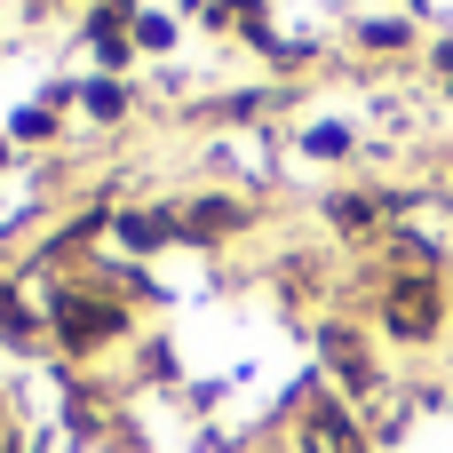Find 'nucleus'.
Returning a JSON list of instances; mask_svg holds the SVG:
<instances>
[{
	"label": "nucleus",
	"mask_w": 453,
	"mask_h": 453,
	"mask_svg": "<svg viewBox=\"0 0 453 453\" xmlns=\"http://www.w3.org/2000/svg\"><path fill=\"white\" fill-rule=\"evenodd\" d=\"M303 438H311V453H358V430H350V422H342L334 406H311Z\"/></svg>",
	"instance_id": "f03ea898"
},
{
	"label": "nucleus",
	"mask_w": 453,
	"mask_h": 453,
	"mask_svg": "<svg viewBox=\"0 0 453 453\" xmlns=\"http://www.w3.org/2000/svg\"><path fill=\"white\" fill-rule=\"evenodd\" d=\"M390 326H398V334H430V326H438V287L406 279V287L390 295Z\"/></svg>",
	"instance_id": "f257e3e1"
}]
</instances>
